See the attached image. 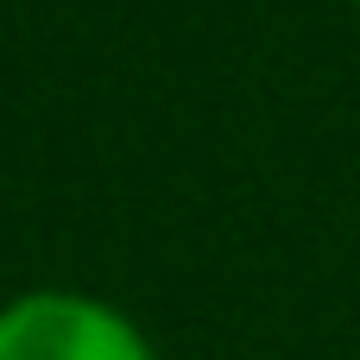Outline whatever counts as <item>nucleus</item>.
<instances>
[{
  "label": "nucleus",
  "instance_id": "nucleus-1",
  "mask_svg": "<svg viewBox=\"0 0 360 360\" xmlns=\"http://www.w3.org/2000/svg\"><path fill=\"white\" fill-rule=\"evenodd\" d=\"M0 360H158L146 329L89 291H19L0 304Z\"/></svg>",
  "mask_w": 360,
  "mask_h": 360
},
{
  "label": "nucleus",
  "instance_id": "nucleus-2",
  "mask_svg": "<svg viewBox=\"0 0 360 360\" xmlns=\"http://www.w3.org/2000/svg\"><path fill=\"white\" fill-rule=\"evenodd\" d=\"M354 6H360V0H354Z\"/></svg>",
  "mask_w": 360,
  "mask_h": 360
}]
</instances>
